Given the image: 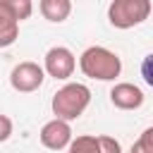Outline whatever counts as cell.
I'll return each mask as SVG.
<instances>
[{"mask_svg":"<svg viewBox=\"0 0 153 153\" xmlns=\"http://www.w3.org/2000/svg\"><path fill=\"white\" fill-rule=\"evenodd\" d=\"M7 2H10V10H12V14H14L17 22L26 19V17L33 12V5H31L29 0H7Z\"/></svg>","mask_w":153,"mask_h":153,"instance_id":"7c38bea8","label":"cell"},{"mask_svg":"<svg viewBox=\"0 0 153 153\" xmlns=\"http://www.w3.org/2000/svg\"><path fill=\"white\" fill-rule=\"evenodd\" d=\"M96 141H98V151L100 153H122L120 141L112 139V136H96Z\"/></svg>","mask_w":153,"mask_h":153,"instance_id":"4fadbf2b","label":"cell"},{"mask_svg":"<svg viewBox=\"0 0 153 153\" xmlns=\"http://www.w3.org/2000/svg\"><path fill=\"white\" fill-rule=\"evenodd\" d=\"M43 79H45L43 67H41L38 62H31V60L19 62V65L12 69V74H10V84H12V88L19 91V93L38 91L41 84H43Z\"/></svg>","mask_w":153,"mask_h":153,"instance_id":"277c9868","label":"cell"},{"mask_svg":"<svg viewBox=\"0 0 153 153\" xmlns=\"http://www.w3.org/2000/svg\"><path fill=\"white\" fill-rule=\"evenodd\" d=\"M17 36H19V22L14 19L10 2L0 0V48L12 45L17 41Z\"/></svg>","mask_w":153,"mask_h":153,"instance_id":"ba28073f","label":"cell"},{"mask_svg":"<svg viewBox=\"0 0 153 153\" xmlns=\"http://www.w3.org/2000/svg\"><path fill=\"white\" fill-rule=\"evenodd\" d=\"M88 103H91V88L86 84L72 81V84H65L62 88H57V93L53 96L50 105H53L55 120L72 122L79 115H84V110L88 108Z\"/></svg>","mask_w":153,"mask_h":153,"instance_id":"7a4b0ae2","label":"cell"},{"mask_svg":"<svg viewBox=\"0 0 153 153\" xmlns=\"http://www.w3.org/2000/svg\"><path fill=\"white\" fill-rule=\"evenodd\" d=\"M74 67H76V60H74V53L65 45H55L45 53V65H43V72L53 79H69L74 74Z\"/></svg>","mask_w":153,"mask_h":153,"instance_id":"5b68a950","label":"cell"},{"mask_svg":"<svg viewBox=\"0 0 153 153\" xmlns=\"http://www.w3.org/2000/svg\"><path fill=\"white\" fill-rule=\"evenodd\" d=\"M129 153H153V129L151 127L134 141V146H131Z\"/></svg>","mask_w":153,"mask_h":153,"instance_id":"8fae6325","label":"cell"},{"mask_svg":"<svg viewBox=\"0 0 153 153\" xmlns=\"http://www.w3.org/2000/svg\"><path fill=\"white\" fill-rule=\"evenodd\" d=\"M151 0H112L108 7V19L115 29H131L148 19Z\"/></svg>","mask_w":153,"mask_h":153,"instance_id":"3957f363","label":"cell"},{"mask_svg":"<svg viewBox=\"0 0 153 153\" xmlns=\"http://www.w3.org/2000/svg\"><path fill=\"white\" fill-rule=\"evenodd\" d=\"M38 10L48 22H65L72 12V2L69 0H41Z\"/></svg>","mask_w":153,"mask_h":153,"instance_id":"9c48e42d","label":"cell"},{"mask_svg":"<svg viewBox=\"0 0 153 153\" xmlns=\"http://www.w3.org/2000/svg\"><path fill=\"white\" fill-rule=\"evenodd\" d=\"M143 100H146L143 91L129 81H120L110 88V103L120 110H136L143 105Z\"/></svg>","mask_w":153,"mask_h":153,"instance_id":"52a82bcc","label":"cell"},{"mask_svg":"<svg viewBox=\"0 0 153 153\" xmlns=\"http://www.w3.org/2000/svg\"><path fill=\"white\" fill-rule=\"evenodd\" d=\"M12 136V120L7 115H0V143Z\"/></svg>","mask_w":153,"mask_h":153,"instance_id":"5bb4252c","label":"cell"},{"mask_svg":"<svg viewBox=\"0 0 153 153\" xmlns=\"http://www.w3.org/2000/svg\"><path fill=\"white\" fill-rule=\"evenodd\" d=\"M79 67H81L84 76H88V79L115 81L122 72V60L117 57V53H112L103 45H91L81 53Z\"/></svg>","mask_w":153,"mask_h":153,"instance_id":"6da1fadb","label":"cell"},{"mask_svg":"<svg viewBox=\"0 0 153 153\" xmlns=\"http://www.w3.org/2000/svg\"><path fill=\"white\" fill-rule=\"evenodd\" d=\"M41 143L50 151H62L69 146L72 141V127L69 122H62V120H50L41 127Z\"/></svg>","mask_w":153,"mask_h":153,"instance_id":"8992f818","label":"cell"},{"mask_svg":"<svg viewBox=\"0 0 153 153\" xmlns=\"http://www.w3.org/2000/svg\"><path fill=\"white\" fill-rule=\"evenodd\" d=\"M67 153H100V151H98L96 136H76L69 141Z\"/></svg>","mask_w":153,"mask_h":153,"instance_id":"30bf717a","label":"cell"}]
</instances>
